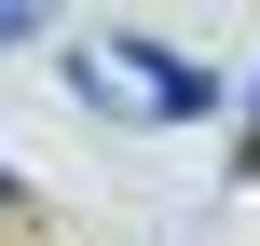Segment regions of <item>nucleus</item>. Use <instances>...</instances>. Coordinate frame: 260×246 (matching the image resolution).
Listing matches in <instances>:
<instances>
[{
    "mask_svg": "<svg viewBox=\"0 0 260 246\" xmlns=\"http://www.w3.org/2000/svg\"><path fill=\"white\" fill-rule=\"evenodd\" d=\"M0 41H27V14H14V0H0Z\"/></svg>",
    "mask_w": 260,
    "mask_h": 246,
    "instance_id": "2",
    "label": "nucleus"
},
{
    "mask_svg": "<svg viewBox=\"0 0 260 246\" xmlns=\"http://www.w3.org/2000/svg\"><path fill=\"white\" fill-rule=\"evenodd\" d=\"M123 68H137V110H165V123H206L219 110V82L192 68V55H165V41H110Z\"/></svg>",
    "mask_w": 260,
    "mask_h": 246,
    "instance_id": "1",
    "label": "nucleus"
}]
</instances>
